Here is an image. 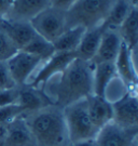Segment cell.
<instances>
[{
    "label": "cell",
    "instance_id": "7402d4cb",
    "mask_svg": "<svg viewBox=\"0 0 138 146\" xmlns=\"http://www.w3.org/2000/svg\"><path fill=\"white\" fill-rule=\"evenodd\" d=\"M23 51L30 53L32 55H36V56H38L39 58L42 60V62L49 60V58H51L52 55L55 53L53 43L46 40V39H43V38L40 37L39 35H37V36L23 49Z\"/></svg>",
    "mask_w": 138,
    "mask_h": 146
},
{
    "label": "cell",
    "instance_id": "ac0fdd59",
    "mask_svg": "<svg viewBox=\"0 0 138 146\" xmlns=\"http://www.w3.org/2000/svg\"><path fill=\"white\" fill-rule=\"evenodd\" d=\"M114 78H117V72L114 62L97 63L94 64L93 72V94L104 96L108 86Z\"/></svg>",
    "mask_w": 138,
    "mask_h": 146
},
{
    "label": "cell",
    "instance_id": "5bb4252c",
    "mask_svg": "<svg viewBox=\"0 0 138 146\" xmlns=\"http://www.w3.org/2000/svg\"><path fill=\"white\" fill-rule=\"evenodd\" d=\"M86 104L90 118L98 131L112 121V104L106 98L91 94L86 98Z\"/></svg>",
    "mask_w": 138,
    "mask_h": 146
},
{
    "label": "cell",
    "instance_id": "484cf974",
    "mask_svg": "<svg viewBox=\"0 0 138 146\" xmlns=\"http://www.w3.org/2000/svg\"><path fill=\"white\" fill-rule=\"evenodd\" d=\"M13 79L11 77L10 72L8 69V65L5 61H0V90L2 89H11L15 87Z\"/></svg>",
    "mask_w": 138,
    "mask_h": 146
},
{
    "label": "cell",
    "instance_id": "2e32d148",
    "mask_svg": "<svg viewBox=\"0 0 138 146\" xmlns=\"http://www.w3.org/2000/svg\"><path fill=\"white\" fill-rule=\"evenodd\" d=\"M17 104L22 106L26 113L40 110L48 105L53 104L46 92L40 88H34L29 84L18 86Z\"/></svg>",
    "mask_w": 138,
    "mask_h": 146
},
{
    "label": "cell",
    "instance_id": "30bf717a",
    "mask_svg": "<svg viewBox=\"0 0 138 146\" xmlns=\"http://www.w3.org/2000/svg\"><path fill=\"white\" fill-rule=\"evenodd\" d=\"M136 51L133 52L127 48V46L122 42L121 49L116 61V72L121 82L127 91L137 92V69H136Z\"/></svg>",
    "mask_w": 138,
    "mask_h": 146
},
{
    "label": "cell",
    "instance_id": "4fadbf2b",
    "mask_svg": "<svg viewBox=\"0 0 138 146\" xmlns=\"http://www.w3.org/2000/svg\"><path fill=\"white\" fill-rule=\"evenodd\" d=\"M122 39L116 28H106L102 41L95 56L91 62L93 64L106 62H114L122 46Z\"/></svg>",
    "mask_w": 138,
    "mask_h": 146
},
{
    "label": "cell",
    "instance_id": "5b68a950",
    "mask_svg": "<svg viewBox=\"0 0 138 146\" xmlns=\"http://www.w3.org/2000/svg\"><path fill=\"white\" fill-rule=\"evenodd\" d=\"M37 35L53 42L66 31V11L48 7L30 21Z\"/></svg>",
    "mask_w": 138,
    "mask_h": 146
},
{
    "label": "cell",
    "instance_id": "e0dca14e",
    "mask_svg": "<svg viewBox=\"0 0 138 146\" xmlns=\"http://www.w3.org/2000/svg\"><path fill=\"white\" fill-rule=\"evenodd\" d=\"M3 140L5 146H34V139L24 115L20 116L7 125Z\"/></svg>",
    "mask_w": 138,
    "mask_h": 146
},
{
    "label": "cell",
    "instance_id": "4316f807",
    "mask_svg": "<svg viewBox=\"0 0 138 146\" xmlns=\"http://www.w3.org/2000/svg\"><path fill=\"white\" fill-rule=\"evenodd\" d=\"M77 1L78 0H50V5L51 7L67 12Z\"/></svg>",
    "mask_w": 138,
    "mask_h": 146
},
{
    "label": "cell",
    "instance_id": "52a82bcc",
    "mask_svg": "<svg viewBox=\"0 0 138 146\" xmlns=\"http://www.w3.org/2000/svg\"><path fill=\"white\" fill-rule=\"evenodd\" d=\"M112 104V122L125 129H138L137 92L127 91Z\"/></svg>",
    "mask_w": 138,
    "mask_h": 146
},
{
    "label": "cell",
    "instance_id": "9a60e30c",
    "mask_svg": "<svg viewBox=\"0 0 138 146\" xmlns=\"http://www.w3.org/2000/svg\"><path fill=\"white\" fill-rule=\"evenodd\" d=\"M106 28L107 27L105 26L104 22L97 26L87 28L76 51V55L78 58H81L83 61H88V62L92 61L97 52L104 31H106Z\"/></svg>",
    "mask_w": 138,
    "mask_h": 146
},
{
    "label": "cell",
    "instance_id": "44dd1931",
    "mask_svg": "<svg viewBox=\"0 0 138 146\" xmlns=\"http://www.w3.org/2000/svg\"><path fill=\"white\" fill-rule=\"evenodd\" d=\"M134 7L128 0H114L109 10L107 17L105 19L104 24L107 28H116L118 29L124 20L128 16Z\"/></svg>",
    "mask_w": 138,
    "mask_h": 146
},
{
    "label": "cell",
    "instance_id": "277c9868",
    "mask_svg": "<svg viewBox=\"0 0 138 146\" xmlns=\"http://www.w3.org/2000/svg\"><path fill=\"white\" fill-rule=\"evenodd\" d=\"M63 110L70 143L94 140L98 130L90 118L86 99L68 105Z\"/></svg>",
    "mask_w": 138,
    "mask_h": 146
},
{
    "label": "cell",
    "instance_id": "8992f818",
    "mask_svg": "<svg viewBox=\"0 0 138 146\" xmlns=\"http://www.w3.org/2000/svg\"><path fill=\"white\" fill-rule=\"evenodd\" d=\"M5 62L11 77L16 86H24L28 84L37 69L43 63L38 56L23 50H18Z\"/></svg>",
    "mask_w": 138,
    "mask_h": 146
},
{
    "label": "cell",
    "instance_id": "3957f363",
    "mask_svg": "<svg viewBox=\"0 0 138 146\" xmlns=\"http://www.w3.org/2000/svg\"><path fill=\"white\" fill-rule=\"evenodd\" d=\"M114 0H78L66 12V29L73 26L92 28L107 17Z\"/></svg>",
    "mask_w": 138,
    "mask_h": 146
},
{
    "label": "cell",
    "instance_id": "8fae6325",
    "mask_svg": "<svg viewBox=\"0 0 138 146\" xmlns=\"http://www.w3.org/2000/svg\"><path fill=\"white\" fill-rule=\"evenodd\" d=\"M0 28L9 37V39L17 49V51L23 50L37 36L30 22L11 21L5 17H1Z\"/></svg>",
    "mask_w": 138,
    "mask_h": 146
},
{
    "label": "cell",
    "instance_id": "603a6c76",
    "mask_svg": "<svg viewBox=\"0 0 138 146\" xmlns=\"http://www.w3.org/2000/svg\"><path fill=\"white\" fill-rule=\"evenodd\" d=\"M26 111L18 104H10L5 106H0V123L8 125L10 122L20 116L24 115Z\"/></svg>",
    "mask_w": 138,
    "mask_h": 146
},
{
    "label": "cell",
    "instance_id": "9c48e42d",
    "mask_svg": "<svg viewBox=\"0 0 138 146\" xmlns=\"http://www.w3.org/2000/svg\"><path fill=\"white\" fill-rule=\"evenodd\" d=\"M138 129H125L109 122L94 137L95 146H137Z\"/></svg>",
    "mask_w": 138,
    "mask_h": 146
},
{
    "label": "cell",
    "instance_id": "ffe728a7",
    "mask_svg": "<svg viewBox=\"0 0 138 146\" xmlns=\"http://www.w3.org/2000/svg\"><path fill=\"white\" fill-rule=\"evenodd\" d=\"M122 41L131 51H137L138 44V8H133L128 16L118 28Z\"/></svg>",
    "mask_w": 138,
    "mask_h": 146
},
{
    "label": "cell",
    "instance_id": "6da1fadb",
    "mask_svg": "<svg viewBox=\"0 0 138 146\" xmlns=\"http://www.w3.org/2000/svg\"><path fill=\"white\" fill-rule=\"evenodd\" d=\"M94 64L76 58L61 74L52 77L43 87L53 104L66 107L93 94Z\"/></svg>",
    "mask_w": 138,
    "mask_h": 146
},
{
    "label": "cell",
    "instance_id": "cb8c5ba5",
    "mask_svg": "<svg viewBox=\"0 0 138 146\" xmlns=\"http://www.w3.org/2000/svg\"><path fill=\"white\" fill-rule=\"evenodd\" d=\"M16 52L17 49L11 42L5 31L0 28V61H8Z\"/></svg>",
    "mask_w": 138,
    "mask_h": 146
},
{
    "label": "cell",
    "instance_id": "d4e9b609",
    "mask_svg": "<svg viewBox=\"0 0 138 146\" xmlns=\"http://www.w3.org/2000/svg\"><path fill=\"white\" fill-rule=\"evenodd\" d=\"M18 98V86L11 89L0 90V106H5L10 104H17Z\"/></svg>",
    "mask_w": 138,
    "mask_h": 146
},
{
    "label": "cell",
    "instance_id": "83f0119b",
    "mask_svg": "<svg viewBox=\"0 0 138 146\" xmlns=\"http://www.w3.org/2000/svg\"><path fill=\"white\" fill-rule=\"evenodd\" d=\"M13 0H0V17H5L9 12Z\"/></svg>",
    "mask_w": 138,
    "mask_h": 146
},
{
    "label": "cell",
    "instance_id": "f1b7e54d",
    "mask_svg": "<svg viewBox=\"0 0 138 146\" xmlns=\"http://www.w3.org/2000/svg\"><path fill=\"white\" fill-rule=\"evenodd\" d=\"M68 146H95L94 145V140H88V141L77 142V143H70Z\"/></svg>",
    "mask_w": 138,
    "mask_h": 146
},
{
    "label": "cell",
    "instance_id": "d6986e66",
    "mask_svg": "<svg viewBox=\"0 0 138 146\" xmlns=\"http://www.w3.org/2000/svg\"><path fill=\"white\" fill-rule=\"evenodd\" d=\"M86 28L83 26H73L66 31L53 42L55 52H75L81 42Z\"/></svg>",
    "mask_w": 138,
    "mask_h": 146
},
{
    "label": "cell",
    "instance_id": "ba28073f",
    "mask_svg": "<svg viewBox=\"0 0 138 146\" xmlns=\"http://www.w3.org/2000/svg\"><path fill=\"white\" fill-rule=\"evenodd\" d=\"M76 58L77 55L75 52H55L49 60L41 64L27 84L42 89L52 77L61 74Z\"/></svg>",
    "mask_w": 138,
    "mask_h": 146
},
{
    "label": "cell",
    "instance_id": "7a4b0ae2",
    "mask_svg": "<svg viewBox=\"0 0 138 146\" xmlns=\"http://www.w3.org/2000/svg\"><path fill=\"white\" fill-rule=\"evenodd\" d=\"M24 118L34 139V146H68L70 144L63 107L55 104L27 111Z\"/></svg>",
    "mask_w": 138,
    "mask_h": 146
},
{
    "label": "cell",
    "instance_id": "7c38bea8",
    "mask_svg": "<svg viewBox=\"0 0 138 146\" xmlns=\"http://www.w3.org/2000/svg\"><path fill=\"white\" fill-rule=\"evenodd\" d=\"M50 5V0H13L5 19L30 22L37 14Z\"/></svg>",
    "mask_w": 138,
    "mask_h": 146
},
{
    "label": "cell",
    "instance_id": "4dcf8cb0",
    "mask_svg": "<svg viewBox=\"0 0 138 146\" xmlns=\"http://www.w3.org/2000/svg\"><path fill=\"white\" fill-rule=\"evenodd\" d=\"M128 1H129L134 7H137L138 8V0H128Z\"/></svg>",
    "mask_w": 138,
    "mask_h": 146
},
{
    "label": "cell",
    "instance_id": "f546056e",
    "mask_svg": "<svg viewBox=\"0 0 138 146\" xmlns=\"http://www.w3.org/2000/svg\"><path fill=\"white\" fill-rule=\"evenodd\" d=\"M5 132H7V125L0 123V139H5Z\"/></svg>",
    "mask_w": 138,
    "mask_h": 146
},
{
    "label": "cell",
    "instance_id": "1f68e13d",
    "mask_svg": "<svg viewBox=\"0 0 138 146\" xmlns=\"http://www.w3.org/2000/svg\"><path fill=\"white\" fill-rule=\"evenodd\" d=\"M0 146H5V140H3V139H0Z\"/></svg>",
    "mask_w": 138,
    "mask_h": 146
}]
</instances>
